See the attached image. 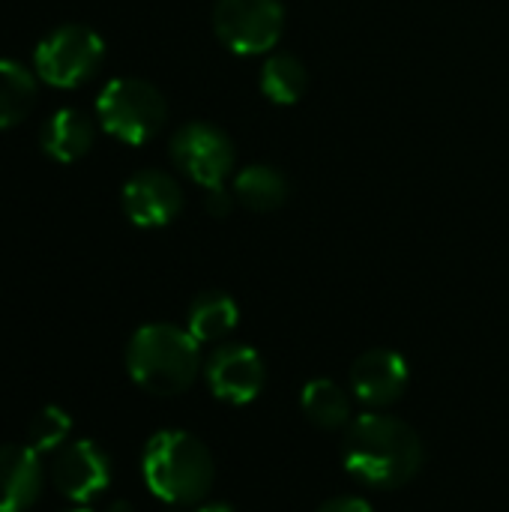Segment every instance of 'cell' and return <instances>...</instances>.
Segmentation results:
<instances>
[{
	"label": "cell",
	"instance_id": "obj_1",
	"mask_svg": "<svg viewBox=\"0 0 509 512\" xmlns=\"http://www.w3.org/2000/svg\"><path fill=\"white\" fill-rule=\"evenodd\" d=\"M342 462L363 486L399 489L420 474L426 450L420 435L405 420L369 411L345 429Z\"/></svg>",
	"mask_w": 509,
	"mask_h": 512
},
{
	"label": "cell",
	"instance_id": "obj_2",
	"mask_svg": "<svg viewBox=\"0 0 509 512\" xmlns=\"http://www.w3.org/2000/svg\"><path fill=\"white\" fill-rule=\"evenodd\" d=\"M141 477L168 507H198L213 489L216 465L201 438L183 429H162L144 444Z\"/></svg>",
	"mask_w": 509,
	"mask_h": 512
},
{
	"label": "cell",
	"instance_id": "obj_3",
	"mask_svg": "<svg viewBox=\"0 0 509 512\" xmlns=\"http://www.w3.org/2000/svg\"><path fill=\"white\" fill-rule=\"evenodd\" d=\"M126 372L150 396H180L201 372V342L174 324H144L126 345Z\"/></svg>",
	"mask_w": 509,
	"mask_h": 512
},
{
	"label": "cell",
	"instance_id": "obj_4",
	"mask_svg": "<svg viewBox=\"0 0 509 512\" xmlns=\"http://www.w3.org/2000/svg\"><path fill=\"white\" fill-rule=\"evenodd\" d=\"M165 99L162 93L141 78H114L102 87L96 99L99 126L132 147L147 144L165 123Z\"/></svg>",
	"mask_w": 509,
	"mask_h": 512
},
{
	"label": "cell",
	"instance_id": "obj_5",
	"mask_svg": "<svg viewBox=\"0 0 509 512\" xmlns=\"http://www.w3.org/2000/svg\"><path fill=\"white\" fill-rule=\"evenodd\" d=\"M102 60L105 42L96 30L84 24H63L39 39L33 51V72L57 90H75L99 72Z\"/></svg>",
	"mask_w": 509,
	"mask_h": 512
},
{
	"label": "cell",
	"instance_id": "obj_6",
	"mask_svg": "<svg viewBox=\"0 0 509 512\" xmlns=\"http://www.w3.org/2000/svg\"><path fill=\"white\" fill-rule=\"evenodd\" d=\"M213 27L231 51L264 54L276 48L285 30V9L279 0H219Z\"/></svg>",
	"mask_w": 509,
	"mask_h": 512
},
{
	"label": "cell",
	"instance_id": "obj_7",
	"mask_svg": "<svg viewBox=\"0 0 509 512\" xmlns=\"http://www.w3.org/2000/svg\"><path fill=\"white\" fill-rule=\"evenodd\" d=\"M174 165L204 189H216L234 168V144L213 123H186L171 138Z\"/></svg>",
	"mask_w": 509,
	"mask_h": 512
},
{
	"label": "cell",
	"instance_id": "obj_8",
	"mask_svg": "<svg viewBox=\"0 0 509 512\" xmlns=\"http://www.w3.org/2000/svg\"><path fill=\"white\" fill-rule=\"evenodd\" d=\"M51 483L66 501L84 507L111 486V459L96 441H69L51 459Z\"/></svg>",
	"mask_w": 509,
	"mask_h": 512
},
{
	"label": "cell",
	"instance_id": "obj_9",
	"mask_svg": "<svg viewBox=\"0 0 509 512\" xmlns=\"http://www.w3.org/2000/svg\"><path fill=\"white\" fill-rule=\"evenodd\" d=\"M210 393L228 405H249L261 396L267 369L255 348L249 345H219L204 366Z\"/></svg>",
	"mask_w": 509,
	"mask_h": 512
},
{
	"label": "cell",
	"instance_id": "obj_10",
	"mask_svg": "<svg viewBox=\"0 0 509 512\" xmlns=\"http://www.w3.org/2000/svg\"><path fill=\"white\" fill-rule=\"evenodd\" d=\"M183 207V192L177 180L165 171L147 168L126 180L123 186V210L138 228H162L177 219Z\"/></svg>",
	"mask_w": 509,
	"mask_h": 512
},
{
	"label": "cell",
	"instance_id": "obj_11",
	"mask_svg": "<svg viewBox=\"0 0 509 512\" xmlns=\"http://www.w3.org/2000/svg\"><path fill=\"white\" fill-rule=\"evenodd\" d=\"M408 363L390 348H372L351 366V393L372 411H381L402 399L408 390Z\"/></svg>",
	"mask_w": 509,
	"mask_h": 512
},
{
	"label": "cell",
	"instance_id": "obj_12",
	"mask_svg": "<svg viewBox=\"0 0 509 512\" xmlns=\"http://www.w3.org/2000/svg\"><path fill=\"white\" fill-rule=\"evenodd\" d=\"M42 486V456L27 444H0V512L33 510Z\"/></svg>",
	"mask_w": 509,
	"mask_h": 512
},
{
	"label": "cell",
	"instance_id": "obj_13",
	"mask_svg": "<svg viewBox=\"0 0 509 512\" xmlns=\"http://www.w3.org/2000/svg\"><path fill=\"white\" fill-rule=\"evenodd\" d=\"M93 135H96L93 120L84 111L60 108L45 120L39 132V147L48 159L69 165V162H78L93 147Z\"/></svg>",
	"mask_w": 509,
	"mask_h": 512
},
{
	"label": "cell",
	"instance_id": "obj_14",
	"mask_svg": "<svg viewBox=\"0 0 509 512\" xmlns=\"http://www.w3.org/2000/svg\"><path fill=\"white\" fill-rule=\"evenodd\" d=\"M300 408H303L306 420L324 432H339V429L351 426V399L330 378L309 381L300 393Z\"/></svg>",
	"mask_w": 509,
	"mask_h": 512
},
{
	"label": "cell",
	"instance_id": "obj_15",
	"mask_svg": "<svg viewBox=\"0 0 509 512\" xmlns=\"http://www.w3.org/2000/svg\"><path fill=\"white\" fill-rule=\"evenodd\" d=\"M237 318V303L225 291H204L189 306L186 330L198 342H222L237 327Z\"/></svg>",
	"mask_w": 509,
	"mask_h": 512
},
{
	"label": "cell",
	"instance_id": "obj_16",
	"mask_svg": "<svg viewBox=\"0 0 509 512\" xmlns=\"http://www.w3.org/2000/svg\"><path fill=\"white\" fill-rule=\"evenodd\" d=\"M234 198L249 210L267 213V210H276L285 204L288 183L270 165H249L234 177Z\"/></svg>",
	"mask_w": 509,
	"mask_h": 512
},
{
	"label": "cell",
	"instance_id": "obj_17",
	"mask_svg": "<svg viewBox=\"0 0 509 512\" xmlns=\"http://www.w3.org/2000/svg\"><path fill=\"white\" fill-rule=\"evenodd\" d=\"M36 102V75L15 63L0 60V129L21 123Z\"/></svg>",
	"mask_w": 509,
	"mask_h": 512
},
{
	"label": "cell",
	"instance_id": "obj_18",
	"mask_svg": "<svg viewBox=\"0 0 509 512\" xmlns=\"http://www.w3.org/2000/svg\"><path fill=\"white\" fill-rule=\"evenodd\" d=\"M309 75L294 54H273L261 66V93L276 105H294L306 93Z\"/></svg>",
	"mask_w": 509,
	"mask_h": 512
},
{
	"label": "cell",
	"instance_id": "obj_19",
	"mask_svg": "<svg viewBox=\"0 0 509 512\" xmlns=\"http://www.w3.org/2000/svg\"><path fill=\"white\" fill-rule=\"evenodd\" d=\"M69 435H72V417L57 405H45L36 411V417L27 426V447L36 450L39 456L57 453L63 444H69Z\"/></svg>",
	"mask_w": 509,
	"mask_h": 512
},
{
	"label": "cell",
	"instance_id": "obj_20",
	"mask_svg": "<svg viewBox=\"0 0 509 512\" xmlns=\"http://www.w3.org/2000/svg\"><path fill=\"white\" fill-rule=\"evenodd\" d=\"M318 512H375L369 501L354 498V495H342V498H330L327 504H321Z\"/></svg>",
	"mask_w": 509,
	"mask_h": 512
},
{
	"label": "cell",
	"instance_id": "obj_21",
	"mask_svg": "<svg viewBox=\"0 0 509 512\" xmlns=\"http://www.w3.org/2000/svg\"><path fill=\"white\" fill-rule=\"evenodd\" d=\"M234 207V198L225 186H216V189H207V210L213 216H228Z\"/></svg>",
	"mask_w": 509,
	"mask_h": 512
},
{
	"label": "cell",
	"instance_id": "obj_22",
	"mask_svg": "<svg viewBox=\"0 0 509 512\" xmlns=\"http://www.w3.org/2000/svg\"><path fill=\"white\" fill-rule=\"evenodd\" d=\"M195 512H237L231 504H198Z\"/></svg>",
	"mask_w": 509,
	"mask_h": 512
},
{
	"label": "cell",
	"instance_id": "obj_23",
	"mask_svg": "<svg viewBox=\"0 0 509 512\" xmlns=\"http://www.w3.org/2000/svg\"><path fill=\"white\" fill-rule=\"evenodd\" d=\"M105 512H135V507L129 504V501H111Z\"/></svg>",
	"mask_w": 509,
	"mask_h": 512
},
{
	"label": "cell",
	"instance_id": "obj_24",
	"mask_svg": "<svg viewBox=\"0 0 509 512\" xmlns=\"http://www.w3.org/2000/svg\"><path fill=\"white\" fill-rule=\"evenodd\" d=\"M66 512H90L87 507H75V510H66Z\"/></svg>",
	"mask_w": 509,
	"mask_h": 512
}]
</instances>
